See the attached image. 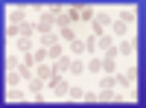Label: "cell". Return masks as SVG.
Masks as SVG:
<instances>
[{
  "instance_id": "obj_1",
  "label": "cell",
  "mask_w": 146,
  "mask_h": 108,
  "mask_svg": "<svg viewBox=\"0 0 146 108\" xmlns=\"http://www.w3.org/2000/svg\"><path fill=\"white\" fill-rule=\"evenodd\" d=\"M111 23H114V21H111V15L100 9V12H96V18L91 21V32H94V35H102L108 27H111Z\"/></svg>"
},
{
  "instance_id": "obj_2",
  "label": "cell",
  "mask_w": 146,
  "mask_h": 108,
  "mask_svg": "<svg viewBox=\"0 0 146 108\" xmlns=\"http://www.w3.org/2000/svg\"><path fill=\"white\" fill-rule=\"evenodd\" d=\"M53 27H56V15H53L50 9L41 12V15H38V35L41 32H53Z\"/></svg>"
},
{
  "instance_id": "obj_3",
  "label": "cell",
  "mask_w": 146,
  "mask_h": 108,
  "mask_svg": "<svg viewBox=\"0 0 146 108\" xmlns=\"http://www.w3.org/2000/svg\"><path fill=\"white\" fill-rule=\"evenodd\" d=\"M135 79H137V70L129 67L126 73H117V85H120V88H131V85H135Z\"/></svg>"
},
{
  "instance_id": "obj_4",
  "label": "cell",
  "mask_w": 146,
  "mask_h": 108,
  "mask_svg": "<svg viewBox=\"0 0 146 108\" xmlns=\"http://www.w3.org/2000/svg\"><path fill=\"white\" fill-rule=\"evenodd\" d=\"M50 88H53L56 97H67V93H70V82H67L64 76H58L56 82H50Z\"/></svg>"
},
{
  "instance_id": "obj_5",
  "label": "cell",
  "mask_w": 146,
  "mask_h": 108,
  "mask_svg": "<svg viewBox=\"0 0 146 108\" xmlns=\"http://www.w3.org/2000/svg\"><path fill=\"white\" fill-rule=\"evenodd\" d=\"M67 53H70V56H76V58H79V56H88L85 38H76V41H70V44H67Z\"/></svg>"
},
{
  "instance_id": "obj_6",
  "label": "cell",
  "mask_w": 146,
  "mask_h": 108,
  "mask_svg": "<svg viewBox=\"0 0 146 108\" xmlns=\"http://www.w3.org/2000/svg\"><path fill=\"white\" fill-rule=\"evenodd\" d=\"M94 18H96V9L88 3H79V23H91Z\"/></svg>"
},
{
  "instance_id": "obj_7",
  "label": "cell",
  "mask_w": 146,
  "mask_h": 108,
  "mask_svg": "<svg viewBox=\"0 0 146 108\" xmlns=\"http://www.w3.org/2000/svg\"><path fill=\"white\" fill-rule=\"evenodd\" d=\"M9 23H15V27H23V23H27V6H18V9H12V15H9Z\"/></svg>"
},
{
  "instance_id": "obj_8",
  "label": "cell",
  "mask_w": 146,
  "mask_h": 108,
  "mask_svg": "<svg viewBox=\"0 0 146 108\" xmlns=\"http://www.w3.org/2000/svg\"><path fill=\"white\" fill-rule=\"evenodd\" d=\"M58 41H62V35H58L56 29H53V32H41V35H38V44H41V47H53V44H58Z\"/></svg>"
},
{
  "instance_id": "obj_9",
  "label": "cell",
  "mask_w": 146,
  "mask_h": 108,
  "mask_svg": "<svg viewBox=\"0 0 146 108\" xmlns=\"http://www.w3.org/2000/svg\"><path fill=\"white\" fill-rule=\"evenodd\" d=\"M15 47H18V53H35V44H32V38H27V35L15 38Z\"/></svg>"
},
{
  "instance_id": "obj_10",
  "label": "cell",
  "mask_w": 146,
  "mask_h": 108,
  "mask_svg": "<svg viewBox=\"0 0 146 108\" xmlns=\"http://www.w3.org/2000/svg\"><path fill=\"white\" fill-rule=\"evenodd\" d=\"M117 50H120V56H123V58H131V56H135V41H131V38L120 41V47H117Z\"/></svg>"
},
{
  "instance_id": "obj_11",
  "label": "cell",
  "mask_w": 146,
  "mask_h": 108,
  "mask_svg": "<svg viewBox=\"0 0 146 108\" xmlns=\"http://www.w3.org/2000/svg\"><path fill=\"white\" fill-rule=\"evenodd\" d=\"M85 70H88V64H85L82 58H73V64H70V76H73V79H79Z\"/></svg>"
},
{
  "instance_id": "obj_12",
  "label": "cell",
  "mask_w": 146,
  "mask_h": 108,
  "mask_svg": "<svg viewBox=\"0 0 146 108\" xmlns=\"http://www.w3.org/2000/svg\"><path fill=\"white\" fill-rule=\"evenodd\" d=\"M47 50H50V58H53V62H58L62 56H67V53H64V41H58V44H53V47H47Z\"/></svg>"
},
{
  "instance_id": "obj_13",
  "label": "cell",
  "mask_w": 146,
  "mask_h": 108,
  "mask_svg": "<svg viewBox=\"0 0 146 108\" xmlns=\"http://www.w3.org/2000/svg\"><path fill=\"white\" fill-rule=\"evenodd\" d=\"M18 82H23L21 70H6V85H9V88H18Z\"/></svg>"
},
{
  "instance_id": "obj_14",
  "label": "cell",
  "mask_w": 146,
  "mask_h": 108,
  "mask_svg": "<svg viewBox=\"0 0 146 108\" xmlns=\"http://www.w3.org/2000/svg\"><path fill=\"white\" fill-rule=\"evenodd\" d=\"M70 64H73V58H70V53H67V56H62V58L56 62V70H58V73H70Z\"/></svg>"
},
{
  "instance_id": "obj_15",
  "label": "cell",
  "mask_w": 146,
  "mask_h": 108,
  "mask_svg": "<svg viewBox=\"0 0 146 108\" xmlns=\"http://www.w3.org/2000/svg\"><path fill=\"white\" fill-rule=\"evenodd\" d=\"M21 99H27V93H23L21 88H9L6 91V102H21Z\"/></svg>"
},
{
  "instance_id": "obj_16",
  "label": "cell",
  "mask_w": 146,
  "mask_h": 108,
  "mask_svg": "<svg viewBox=\"0 0 146 108\" xmlns=\"http://www.w3.org/2000/svg\"><path fill=\"white\" fill-rule=\"evenodd\" d=\"M27 85H29V93H41L47 82H44V79H38V76H32V79H27Z\"/></svg>"
},
{
  "instance_id": "obj_17",
  "label": "cell",
  "mask_w": 146,
  "mask_h": 108,
  "mask_svg": "<svg viewBox=\"0 0 146 108\" xmlns=\"http://www.w3.org/2000/svg\"><path fill=\"white\" fill-rule=\"evenodd\" d=\"M21 35H27V38H35V35H38V23H32V21H27L21 27Z\"/></svg>"
},
{
  "instance_id": "obj_18",
  "label": "cell",
  "mask_w": 146,
  "mask_h": 108,
  "mask_svg": "<svg viewBox=\"0 0 146 108\" xmlns=\"http://www.w3.org/2000/svg\"><path fill=\"white\" fill-rule=\"evenodd\" d=\"M102 73H117V58L102 56Z\"/></svg>"
},
{
  "instance_id": "obj_19",
  "label": "cell",
  "mask_w": 146,
  "mask_h": 108,
  "mask_svg": "<svg viewBox=\"0 0 146 108\" xmlns=\"http://www.w3.org/2000/svg\"><path fill=\"white\" fill-rule=\"evenodd\" d=\"M111 47H114V38H111V32H102V35H100V50H102V53H108Z\"/></svg>"
},
{
  "instance_id": "obj_20",
  "label": "cell",
  "mask_w": 146,
  "mask_h": 108,
  "mask_svg": "<svg viewBox=\"0 0 146 108\" xmlns=\"http://www.w3.org/2000/svg\"><path fill=\"white\" fill-rule=\"evenodd\" d=\"M58 35H62V41L70 44V41H76L79 35H76V27H67V29H58Z\"/></svg>"
},
{
  "instance_id": "obj_21",
  "label": "cell",
  "mask_w": 146,
  "mask_h": 108,
  "mask_svg": "<svg viewBox=\"0 0 146 108\" xmlns=\"http://www.w3.org/2000/svg\"><path fill=\"white\" fill-rule=\"evenodd\" d=\"M35 64H44L47 62V58H50V50H47V47H35Z\"/></svg>"
},
{
  "instance_id": "obj_22",
  "label": "cell",
  "mask_w": 146,
  "mask_h": 108,
  "mask_svg": "<svg viewBox=\"0 0 146 108\" xmlns=\"http://www.w3.org/2000/svg\"><path fill=\"white\" fill-rule=\"evenodd\" d=\"M85 47H88V53H96V50H100V35H88V38H85Z\"/></svg>"
},
{
  "instance_id": "obj_23",
  "label": "cell",
  "mask_w": 146,
  "mask_h": 108,
  "mask_svg": "<svg viewBox=\"0 0 146 108\" xmlns=\"http://www.w3.org/2000/svg\"><path fill=\"white\" fill-rule=\"evenodd\" d=\"M56 27H58V29H67V27H76V23H73L70 15L64 12V15H56Z\"/></svg>"
},
{
  "instance_id": "obj_24",
  "label": "cell",
  "mask_w": 146,
  "mask_h": 108,
  "mask_svg": "<svg viewBox=\"0 0 146 108\" xmlns=\"http://www.w3.org/2000/svg\"><path fill=\"white\" fill-rule=\"evenodd\" d=\"M111 32H114V35H120V38H123V35L129 32V23H123V21H120V18H117V21L111 23Z\"/></svg>"
},
{
  "instance_id": "obj_25",
  "label": "cell",
  "mask_w": 146,
  "mask_h": 108,
  "mask_svg": "<svg viewBox=\"0 0 146 108\" xmlns=\"http://www.w3.org/2000/svg\"><path fill=\"white\" fill-rule=\"evenodd\" d=\"M100 88H117V73H105L100 79Z\"/></svg>"
},
{
  "instance_id": "obj_26",
  "label": "cell",
  "mask_w": 146,
  "mask_h": 108,
  "mask_svg": "<svg viewBox=\"0 0 146 108\" xmlns=\"http://www.w3.org/2000/svg\"><path fill=\"white\" fill-rule=\"evenodd\" d=\"M85 64H88V73H100V70H102V58H88V62H85Z\"/></svg>"
},
{
  "instance_id": "obj_27",
  "label": "cell",
  "mask_w": 146,
  "mask_h": 108,
  "mask_svg": "<svg viewBox=\"0 0 146 108\" xmlns=\"http://www.w3.org/2000/svg\"><path fill=\"white\" fill-rule=\"evenodd\" d=\"M23 62H21V58L18 56H6V70H18Z\"/></svg>"
},
{
  "instance_id": "obj_28",
  "label": "cell",
  "mask_w": 146,
  "mask_h": 108,
  "mask_svg": "<svg viewBox=\"0 0 146 108\" xmlns=\"http://www.w3.org/2000/svg\"><path fill=\"white\" fill-rule=\"evenodd\" d=\"M70 99H85V91L79 88V85H70V93H67Z\"/></svg>"
},
{
  "instance_id": "obj_29",
  "label": "cell",
  "mask_w": 146,
  "mask_h": 108,
  "mask_svg": "<svg viewBox=\"0 0 146 108\" xmlns=\"http://www.w3.org/2000/svg\"><path fill=\"white\" fill-rule=\"evenodd\" d=\"M6 38H21V27L9 23V27H6Z\"/></svg>"
},
{
  "instance_id": "obj_30",
  "label": "cell",
  "mask_w": 146,
  "mask_h": 108,
  "mask_svg": "<svg viewBox=\"0 0 146 108\" xmlns=\"http://www.w3.org/2000/svg\"><path fill=\"white\" fill-rule=\"evenodd\" d=\"M67 15H70V21H73V23H79V3L67 6Z\"/></svg>"
},
{
  "instance_id": "obj_31",
  "label": "cell",
  "mask_w": 146,
  "mask_h": 108,
  "mask_svg": "<svg viewBox=\"0 0 146 108\" xmlns=\"http://www.w3.org/2000/svg\"><path fill=\"white\" fill-rule=\"evenodd\" d=\"M120 21H123V23H135V9H123Z\"/></svg>"
},
{
  "instance_id": "obj_32",
  "label": "cell",
  "mask_w": 146,
  "mask_h": 108,
  "mask_svg": "<svg viewBox=\"0 0 146 108\" xmlns=\"http://www.w3.org/2000/svg\"><path fill=\"white\" fill-rule=\"evenodd\" d=\"M85 102H100V93H91V91H85Z\"/></svg>"
}]
</instances>
